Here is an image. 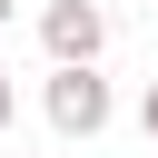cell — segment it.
I'll use <instances>...</instances> for the list:
<instances>
[{"label": "cell", "mask_w": 158, "mask_h": 158, "mask_svg": "<svg viewBox=\"0 0 158 158\" xmlns=\"http://www.w3.org/2000/svg\"><path fill=\"white\" fill-rule=\"evenodd\" d=\"M40 49L49 59H99L109 49V10L99 0H49L40 10Z\"/></svg>", "instance_id": "obj_2"}, {"label": "cell", "mask_w": 158, "mask_h": 158, "mask_svg": "<svg viewBox=\"0 0 158 158\" xmlns=\"http://www.w3.org/2000/svg\"><path fill=\"white\" fill-rule=\"evenodd\" d=\"M40 109H49V128H59V138H99L118 99H109L99 59H49V89H40Z\"/></svg>", "instance_id": "obj_1"}, {"label": "cell", "mask_w": 158, "mask_h": 158, "mask_svg": "<svg viewBox=\"0 0 158 158\" xmlns=\"http://www.w3.org/2000/svg\"><path fill=\"white\" fill-rule=\"evenodd\" d=\"M138 118H148V148H158V79H148V99H138Z\"/></svg>", "instance_id": "obj_4"}, {"label": "cell", "mask_w": 158, "mask_h": 158, "mask_svg": "<svg viewBox=\"0 0 158 158\" xmlns=\"http://www.w3.org/2000/svg\"><path fill=\"white\" fill-rule=\"evenodd\" d=\"M10 10H20V0H0V30H10Z\"/></svg>", "instance_id": "obj_5"}, {"label": "cell", "mask_w": 158, "mask_h": 158, "mask_svg": "<svg viewBox=\"0 0 158 158\" xmlns=\"http://www.w3.org/2000/svg\"><path fill=\"white\" fill-rule=\"evenodd\" d=\"M10 118H20V89H10V79H0V138H10Z\"/></svg>", "instance_id": "obj_3"}]
</instances>
